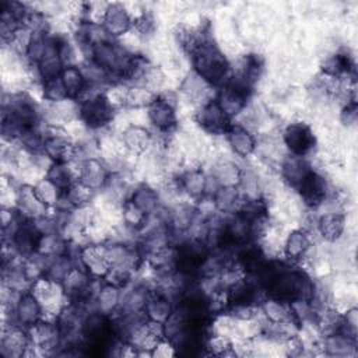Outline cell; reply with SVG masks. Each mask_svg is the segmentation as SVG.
Listing matches in <instances>:
<instances>
[{
  "mask_svg": "<svg viewBox=\"0 0 358 358\" xmlns=\"http://www.w3.org/2000/svg\"><path fill=\"white\" fill-rule=\"evenodd\" d=\"M193 55V63L197 71L196 74H199L204 81L208 84H217L227 77L228 63L222 53L208 41H204Z\"/></svg>",
  "mask_w": 358,
  "mask_h": 358,
  "instance_id": "1",
  "label": "cell"
},
{
  "mask_svg": "<svg viewBox=\"0 0 358 358\" xmlns=\"http://www.w3.org/2000/svg\"><path fill=\"white\" fill-rule=\"evenodd\" d=\"M83 122L90 127H101L112 120L113 106L105 95H95L83 102L80 108Z\"/></svg>",
  "mask_w": 358,
  "mask_h": 358,
  "instance_id": "2",
  "label": "cell"
},
{
  "mask_svg": "<svg viewBox=\"0 0 358 358\" xmlns=\"http://www.w3.org/2000/svg\"><path fill=\"white\" fill-rule=\"evenodd\" d=\"M282 140L288 150L298 157L305 155L313 147V134L309 127L301 122L288 124Z\"/></svg>",
  "mask_w": 358,
  "mask_h": 358,
  "instance_id": "3",
  "label": "cell"
},
{
  "mask_svg": "<svg viewBox=\"0 0 358 358\" xmlns=\"http://www.w3.org/2000/svg\"><path fill=\"white\" fill-rule=\"evenodd\" d=\"M29 345V337L17 326H8L3 330L1 354L4 357H21Z\"/></svg>",
  "mask_w": 358,
  "mask_h": 358,
  "instance_id": "4",
  "label": "cell"
},
{
  "mask_svg": "<svg viewBox=\"0 0 358 358\" xmlns=\"http://www.w3.org/2000/svg\"><path fill=\"white\" fill-rule=\"evenodd\" d=\"M42 305L34 294H24L18 298L14 312L18 323L24 326H34L42 319Z\"/></svg>",
  "mask_w": 358,
  "mask_h": 358,
  "instance_id": "5",
  "label": "cell"
},
{
  "mask_svg": "<svg viewBox=\"0 0 358 358\" xmlns=\"http://www.w3.org/2000/svg\"><path fill=\"white\" fill-rule=\"evenodd\" d=\"M197 117V123L208 130V131H221L225 129L227 126V115L222 112V109L220 108L218 102H213V101H208L206 103L201 105L200 110L197 112L196 115Z\"/></svg>",
  "mask_w": 358,
  "mask_h": 358,
  "instance_id": "6",
  "label": "cell"
},
{
  "mask_svg": "<svg viewBox=\"0 0 358 358\" xmlns=\"http://www.w3.org/2000/svg\"><path fill=\"white\" fill-rule=\"evenodd\" d=\"M148 120L159 130H169L175 122V110L166 99H154L147 109Z\"/></svg>",
  "mask_w": 358,
  "mask_h": 358,
  "instance_id": "7",
  "label": "cell"
},
{
  "mask_svg": "<svg viewBox=\"0 0 358 358\" xmlns=\"http://www.w3.org/2000/svg\"><path fill=\"white\" fill-rule=\"evenodd\" d=\"M281 172L282 178L292 186L298 187L302 180L312 172L308 162L298 155H292L284 159L281 165Z\"/></svg>",
  "mask_w": 358,
  "mask_h": 358,
  "instance_id": "8",
  "label": "cell"
},
{
  "mask_svg": "<svg viewBox=\"0 0 358 358\" xmlns=\"http://www.w3.org/2000/svg\"><path fill=\"white\" fill-rule=\"evenodd\" d=\"M81 183L91 190L101 189L106 182V169L95 158H88L81 164Z\"/></svg>",
  "mask_w": 358,
  "mask_h": 358,
  "instance_id": "9",
  "label": "cell"
},
{
  "mask_svg": "<svg viewBox=\"0 0 358 358\" xmlns=\"http://www.w3.org/2000/svg\"><path fill=\"white\" fill-rule=\"evenodd\" d=\"M228 144L239 157H248L255 150V138L243 126H232L228 131Z\"/></svg>",
  "mask_w": 358,
  "mask_h": 358,
  "instance_id": "10",
  "label": "cell"
},
{
  "mask_svg": "<svg viewBox=\"0 0 358 358\" xmlns=\"http://www.w3.org/2000/svg\"><path fill=\"white\" fill-rule=\"evenodd\" d=\"M129 24H130L129 14L122 6H119V4L108 6V10L103 17V25H105V31L108 34L123 35V34H126Z\"/></svg>",
  "mask_w": 358,
  "mask_h": 358,
  "instance_id": "11",
  "label": "cell"
},
{
  "mask_svg": "<svg viewBox=\"0 0 358 358\" xmlns=\"http://www.w3.org/2000/svg\"><path fill=\"white\" fill-rule=\"evenodd\" d=\"M123 145L130 152H144L151 145V136L143 126H129L122 136Z\"/></svg>",
  "mask_w": 358,
  "mask_h": 358,
  "instance_id": "12",
  "label": "cell"
},
{
  "mask_svg": "<svg viewBox=\"0 0 358 358\" xmlns=\"http://www.w3.org/2000/svg\"><path fill=\"white\" fill-rule=\"evenodd\" d=\"M284 253L288 259H301L306 256V252L309 250L310 242L308 239V235L302 231H292L289 232L284 242H282Z\"/></svg>",
  "mask_w": 358,
  "mask_h": 358,
  "instance_id": "13",
  "label": "cell"
},
{
  "mask_svg": "<svg viewBox=\"0 0 358 358\" xmlns=\"http://www.w3.org/2000/svg\"><path fill=\"white\" fill-rule=\"evenodd\" d=\"M317 231L326 241H336L344 231V217L338 213H327L317 221Z\"/></svg>",
  "mask_w": 358,
  "mask_h": 358,
  "instance_id": "14",
  "label": "cell"
},
{
  "mask_svg": "<svg viewBox=\"0 0 358 358\" xmlns=\"http://www.w3.org/2000/svg\"><path fill=\"white\" fill-rule=\"evenodd\" d=\"M63 87L67 92V96H80L85 90V78L83 71L74 66H69L62 71L60 77Z\"/></svg>",
  "mask_w": 358,
  "mask_h": 358,
  "instance_id": "15",
  "label": "cell"
},
{
  "mask_svg": "<svg viewBox=\"0 0 358 358\" xmlns=\"http://www.w3.org/2000/svg\"><path fill=\"white\" fill-rule=\"evenodd\" d=\"M131 203L137 206L143 213L148 214L157 208L158 194L154 192V189L148 186H140L133 192Z\"/></svg>",
  "mask_w": 358,
  "mask_h": 358,
  "instance_id": "16",
  "label": "cell"
},
{
  "mask_svg": "<svg viewBox=\"0 0 358 358\" xmlns=\"http://www.w3.org/2000/svg\"><path fill=\"white\" fill-rule=\"evenodd\" d=\"M119 299H120V294H119L117 287L112 285V284H108V285H105L99 289V294H98V298H96L98 308L102 313H108V312L115 309Z\"/></svg>",
  "mask_w": 358,
  "mask_h": 358,
  "instance_id": "17",
  "label": "cell"
},
{
  "mask_svg": "<svg viewBox=\"0 0 358 358\" xmlns=\"http://www.w3.org/2000/svg\"><path fill=\"white\" fill-rule=\"evenodd\" d=\"M34 190L38 199L45 206H50L59 201V193H57L59 187L55 186L49 179H41L39 182H36L34 186Z\"/></svg>",
  "mask_w": 358,
  "mask_h": 358,
  "instance_id": "18",
  "label": "cell"
},
{
  "mask_svg": "<svg viewBox=\"0 0 358 358\" xmlns=\"http://www.w3.org/2000/svg\"><path fill=\"white\" fill-rule=\"evenodd\" d=\"M239 201V193L235 187H220L215 192L214 204L221 211H231Z\"/></svg>",
  "mask_w": 358,
  "mask_h": 358,
  "instance_id": "19",
  "label": "cell"
},
{
  "mask_svg": "<svg viewBox=\"0 0 358 358\" xmlns=\"http://www.w3.org/2000/svg\"><path fill=\"white\" fill-rule=\"evenodd\" d=\"M206 178L203 176L201 172L199 171H190L185 178H183V189L186 190L187 194L197 197L201 196L206 192Z\"/></svg>",
  "mask_w": 358,
  "mask_h": 358,
  "instance_id": "20",
  "label": "cell"
},
{
  "mask_svg": "<svg viewBox=\"0 0 358 358\" xmlns=\"http://www.w3.org/2000/svg\"><path fill=\"white\" fill-rule=\"evenodd\" d=\"M175 347H172L171 344L168 343H164V341H158V344L155 345V348L152 350V355L155 357H169V355H173L175 351H173Z\"/></svg>",
  "mask_w": 358,
  "mask_h": 358,
  "instance_id": "21",
  "label": "cell"
}]
</instances>
